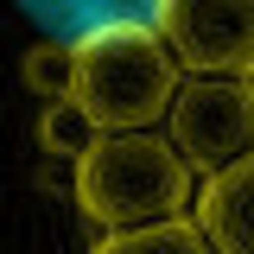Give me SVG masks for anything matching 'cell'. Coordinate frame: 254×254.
Masks as SVG:
<instances>
[{
	"label": "cell",
	"instance_id": "obj_1",
	"mask_svg": "<svg viewBox=\"0 0 254 254\" xmlns=\"http://www.w3.org/2000/svg\"><path fill=\"white\" fill-rule=\"evenodd\" d=\"M178 83H185V70L165 51V38L153 32V19H102V26L70 38L64 102H76V115L95 133L159 127Z\"/></svg>",
	"mask_w": 254,
	"mask_h": 254
},
{
	"label": "cell",
	"instance_id": "obj_2",
	"mask_svg": "<svg viewBox=\"0 0 254 254\" xmlns=\"http://www.w3.org/2000/svg\"><path fill=\"white\" fill-rule=\"evenodd\" d=\"M190 172L172 140L153 127L133 133H95L76 153V203L95 229H140L190 210Z\"/></svg>",
	"mask_w": 254,
	"mask_h": 254
},
{
	"label": "cell",
	"instance_id": "obj_3",
	"mask_svg": "<svg viewBox=\"0 0 254 254\" xmlns=\"http://www.w3.org/2000/svg\"><path fill=\"white\" fill-rule=\"evenodd\" d=\"M146 19L185 76L254 83V0H153Z\"/></svg>",
	"mask_w": 254,
	"mask_h": 254
},
{
	"label": "cell",
	"instance_id": "obj_4",
	"mask_svg": "<svg viewBox=\"0 0 254 254\" xmlns=\"http://www.w3.org/2000/svg\"><path fill=\"white\" fill-rule=\"evenodd\" d=\"M165 121H172V146L190 172H216L254 146V83L248 76H190L178 83Z\"/></svg>",
	"mask_w": 254,
	"mask_h": 254
},
{
	"label": "cell",
	"instance_id": "obj_5",
	"mask_svg": "<svg viewBox=\"0 0 254 254\" xmlns=\"http://www.w3.org/2000/svg\"><path fill=\"white\" fill-rule=\"evenodd\" d=\"M190 210H197V229L216 254H254V146L235 153L229 165H216Z\"/></svg>",
	"mask_w": 254,
	"mask_h": 254
},
{
	"label": "cell",
	"instance_id": "obj_6",
	"mask_svg": "<svg viewBox=\"0 0 254 254\" xmlns=\"http://www.w3.org/2000/svg\"><path fill=\"white\" fill-rule=\"evenodd\" d=\"M19 6L45 38H64V45L102 19H146L153 13V0H19Z\"/></svg>",
	"mask_w": 254,
	"mask_h": 254
},
{
	"label": "cell",
	"instance_id": "obj_7",
	"mask_svg": "<svg viewBox=\"0 0 254 254\" xmlns=\"http://www.w3.org/2000/svg\"><path fill=\"white\" fill-rule=\"evenodd\" d=\"M95 254H216L203 242V229L190 216H165V222H140V229H108Z\"/></svg>",
	"mask_w": 254,
	"mask_h": 254
},
{
	"label": "cell",
	"instance_id": "obj_8",
	"mask_svg": "<svg viewBox=\"0 0 254 254\" xmlns=\"http://www.w3.org/2000/svg\"><path fill=\"white\" fill-rule=\"evenodd\" d=\"M89 140H95V127L76 115V102H64V95H58V102H45V115H38V146H45V153L76 159Z\"/></svg>",
	"mask_w": 254,
	"mask_h": 254
},
{
	"label": "cell",
	"instance_id": "obj_9",
	"mask_svg": "<svg viewBox=\"0 0 254 254\" xmlns=\"http://www.w3.org/2000/svg\"><path fill=\"white\" fill-rule=\"evenodd\" d=\"M19 76H26L32 95H45V102H58L64 83H70V45L64 38H45V45H32L26 64H19Z\"/></svg>",
	"mask_w": 254,
	"mask_h": 254
}]
</instances>
